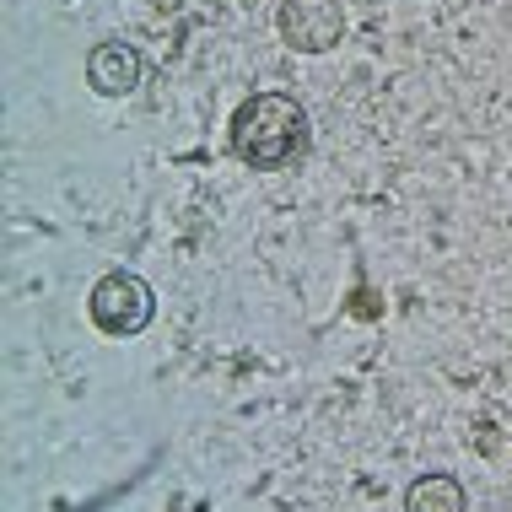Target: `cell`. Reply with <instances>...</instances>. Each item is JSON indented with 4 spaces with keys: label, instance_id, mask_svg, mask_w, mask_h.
I'll use <instances>...</instances> for the list:
<instances>
[{
    "label": "cell",
    "instance_id": "obj_4",
    "mask_svg": "<svg viewBox=\"0 0 512 512\" xmlns=\"http://www.w3.org/2000/svg\"><path fill=\"white\" fill-rule=\"evenodd\" d=\"M87 81L103 98H130L141 87V54L130 44H119V38H108V44H98L87 54Z\"/></svg>",
    "mask_w": 512,
    "mask_h": 512
},
{
    "label": "cell",
    "instance_id": "obj_1",
    "mask_svg": "<svg viewBox=\"0 0 512 512\" xmlns=\"http://www.w3.org/2000/svg\"><path fill=\"white\" fill-rule=\"evenodd\" d=\"M308 146V114L286 92H254L238 114H232V151L254 173H275Z\"/></svg>",
    "mask_w": 512,
    "mask_h": 512
},
{
    "label": "cell",
    "instance_id": "obj_2",
    "mask_svg": "<svg viewBox=\"0 0 512 512\" xmlns=\"http://www.w3.org/2000/svg\"><path fill=\"white\" fill-rule=\"evenodd\" d=\"M87 302H92V324H98L103 335H141L151 324V313H157L151 286L130 270H108L103 281L92 286Z\"/></svg>",
    "mask_w": 512,
    "mask_h": 512
},
{
    "label": "cell",
    "instance_id": "obj_5",
    "mask_svg": "<svg viewBox=\"0 0 512 512\" xmlns=\"http://www.w3.org/2000/svg\"><path fill=\"white\" fill-rule=\"evenodd\" d=\"M405 512H464V486L453 475H421L405 491Z\"/></svg>",
    "mask_w": 512,
    "mask_h": 512
},
{
    "label": "cell",
    "instance_id": "obj_3",
    "mask_svg": "<svg viewBox=\"0 0 512 512\" xmlns=\"http://www.w3.org/2000/svg\"><path fill=\"white\" fill-rule=\"evenodd\" d=\"M345 33V11L340 0H286L281 6V38L297 54H324L335 49Z\"/></svg>",
    "mask_w": 512,
    "mask_h": 512
}]
</instances>
